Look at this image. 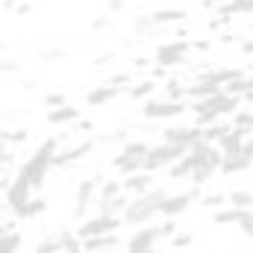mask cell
I'll use <instances>...</instances> for the list:
<instances>
[{"instance_id": "cell-40", "label": "cell", "mask_w": 253, "mask_h": 253, "mask_svg": "<svg viewBox=\"0 0 253 253\" xmlns=\"http://www.w3.org/2000/svg\"><path fill=\"white\" fill-rule=\"evenodd\" d=\"M18 71H21V62H18V59H12V56H0V74H3V77L18 74Z\"/></svg>"}, {"instance_id": "cell-30", "label": "cell", "mask_w": 253, "mask_h": 253, "mask_svg": "<svg viewBox=\"0 0 253 253\" xmlns=\"http://www.w3.org/2000/svg\"><path fill=\"white\" fill-rule=\"evenodd\" d=\"M118 194H124L121 180H103V183L97 186V203H103V200H112V197H118Z\"/></svg>"}, {"instance_id": "cell-6", "label": "cell", "mask_w": 253, "mask_h": 253, "mask_svg": "<svg viewBox=\"0 0 253 253\" xmlns=\"http://www.w3.org/2000/svg\"><path fill=\"white\" fill-rule=\"evenodd\" d=\"M147 141L144 138H126L124 144H121V150H118V156L112 159V168L126 177V174H135V171H141V165H144V153H147Z\"/></svg>"}, {"instance_id": "cell-15", "label": "cell", "mask_w": 253, "mask_h": 253, "mask_svg": "<svg viewBox=\"0 0 253 253\" xmlns=\"http://www.w3.org/2000/svg\"><path fill=\"white\" fill-rule=\"evenodd\" d=\"M91 150H94V138H85V141H80V144H74V147H68V150H56V156H53V168L77 165V162L85 159Z\"/></svg>"}, {"instance_id": "cell-45", "label": "cell", "mask_w": 253, "mask_h": 253, "mask_svg": "<svg viewBox=\"0 0 253 253\" xmlns=\"http://www.w3.org/2000/svg\"><path fill=\"white\" fill-rule=\"evenodd\" d=\"M91 30H94V33H103V30H109V15H97V18L91 21Z\"/></svg>"}, {"instance_id": "cell-18", "label": "cell", "mask_w": 253, "mask_h": 253, "mask_svg": "<svg viewBox=\"0 0 253 253\" xmlns=\"http://www.w3.org/2000/svg\"><path fill=\"white\" fill-rule=\"evenodd\" d=\"M121 186H124V191L132 197V194H144V191H150L153 186H156V180H153L150 171H135V174H126L124 180H121Z\"/></svg>"}, {"instance_id": "cell-55", "label": "cell", "mask_w": 253, "mask_h": 253, "mask_svg": "<svg viewBox=\"0 0 253 253\" xmlns=\"http://www.w3.org/2000/svg\"><path fill=\"white\" fill-rule=\"evenodd\" d=\"M3 153H6V141L0 138V156H3Z\"/></svg>"}, {"instance_id": "cell-50", "label": "cell", "mask_w": 253, "mask_h": 253, "mask_svg": "<svg viewBox=\"0 0 253 253\" xmlns=\"http://www.w3.org/2000/svg\"><path fill=\"white\" fill-rule=\"evenodd\" d=\"M242 53H245V56H253V42H245V44H242Z\"/></svg>"}, {"instance_id": "cell-8", "label": "cell", "mask_w": 253, "mask_h": 253, "mask_svg": "<svg viewBox=\"0 0 253 253\" xmlns=\"http://www.w3.org/2000/svg\"><path fill=\"white\" fill-rule=\"evenodd\" d=\"M189 56H191V44L189 42H183V39H174V42H165V44L156 47L153 62L168 71V68H177V65L189 62Z\"/></svg>"}, {"instance_id": "cell-52", "label": "cell", "mask_w": 253, "mask_h": 253, "mask_svg": "<svg viewBox=\"0 0 253 253\" xmlns=\"http://www.w3.org/2000/svg\"><path fill=\"white\" fill-rule=\"evenodd\" d=\"M15 6H18V0H3V9H12L15 12Z\"/></svg>"}, {"instance_id": "cell-25", "label": "cell", "mask_w": 253, "mask_h": 253, "mask_svg": "<svg viewBox=\"0 0 253 253\" xmlns=\"http://www.w3.org/2000/svg\"><path fill=\"white\" fill-rule=\"evenodd\" d=\"M242 212H245V209L221 206V209H215V212H212V224H218V227H233V224H239V221H242Z\"/></svg>"}, {"instance_id": "cell-9", "label": "cell", "mask_w": 253, "mask_h": 253, "mask_svg": "<svg viewBox=\"0 0 253 253\" xmlns=\"http://www.w3.org/2000/svg\"><path fill=\"white\" fill-rule=\"evenodd\" d=\"M100 183H103L100 174L85 177V180L77 183V189H74V215H77V218H85V215L91 212V206L97 203V186H100Z\"/></svg>"}, {"instance_id": "cell-7", "label": "cell", "mask_w": 253, "mask_h": 253, "mask_svg": "<svg viewBox=\"0 0 253 253\" xmlns=\"http://www.w3.org/2000/svg\"><path fill=\"white\" fill-rule=\"evenodd\" d=\"M200 197H203L200 186H191L189 191H174V194L168 191V194L162 197V203H159V215H162V218H180L183 212H189Z\"/></svg>"}, {"instance_id": "cell-23", "label": "cell", "mask_w": 253, "mask_h": 253, "mask_svg": "<svg viewBox=\"0 0 253 253\" xmlns=\"http://www.w3.org/2000/svg\"><path fill=\"white\" fill-rule=\"evenodd\" d=\"M150 18L156 27H168V24H183L189 18V12L186 9H156V12H150Z\"/></svg>"}, {"instance_id": "cell-49", "label": "cell", "mask_w": 253, "mask_h": 253, "mask_svg": "<svg viewBox=\"0 0 253 253\" xmlns=\"http://www.w3.org/2000/svg\"><path fill=\"white\" fill-rule=\"evenodd\" d=\"M245 153H248V156L253 159V132L248 135V141H245Z\"/></svg>"}, {"instance_id": "cell-34", "label": "cell", "mask_w": 253, "mask_h": 253, "mask_svg": "<svg viewBox=\"0 0 253 253\" xmlns=\"http://www.w3.org/2000/svg\"><path fill=\"white\" fill-rule=\"evenodd\" d=\"M33 253H65V251H62V245H59L56 236H44V239L36 245V251Z\"/></svg>"}, {"instance_id": "cell-29", "label": "cell", "mask_w": 253, "mask_h": 253, "mask_svg": "<svg viewBox=\"0 0 253 253\" xmlns=\"http://www.w3.org/2000/svg\"><path fill=\"white\" fill-rule=\"evenodd\" d=\"M21 245H24V236L21 233H15V230L0 233V253H18Z\"/></svg>"}, {"instance_id": "cell-56", "label": "cell", "mask_w": 253, "mask_h": 253, "mask_svg": "<svg viewBox=\"0 0 253 253\" xmlns=\"http://www.w3.org/2000/svg\"><path fill=\"white\" fill-rule=\"evenodd\" d=\"M0 21H3V12H0Z\"/></svg>"}, {"instance_id": "cell-35", "label": "cell", "mask_w": 253, "mask_h": 253, "mask_svg": "<svg viewBox=\"0 0 253 253\" xmlns=\"http://www.w3.org/2000/svg\"><path fill=\"white\" fill-rule=\"evenodd\" d=\"M165 100H186V85L180 80H168L165 85Z\"/></svg>"}, {"instance_id": "cell-32", "label": "cell", "mask_w": 253, "mask_h": 253, "mask_svg": "<svg viewBox=\"0 0 253 253\" xmlns=\"http://www.w3.org/2000/svg\"><path fill=\"white\" fill-rule=\"evenodd\" d=\"M230 126H233V124H230V121H224V118H218V121L206 124V126H203V141H218Z\"/></svg>"}, {"instance_id": "cell-46", "label": "cell", "mask_w": 253, "mask_h": 253, "mask_svg": "<svg viewBox=\"0 0 253 253\" xmlns=\"http://www.w3.org/2000/svg\"><path fill=\"white\" fill-rule=\"evenodd\" d=\"M126 0H106V9L112 12V15H118V12H124Z\"/></svg>"}, {"instance_id": "cell-36", "label": "cell", "mask_w": 253, "mask_h": 253, "mask_svg": "<svg viewBox=\"0 0 253 253\" xmlns=\"http://www.w3.org/2000/svg\"><path fill=\"white\" fill-rule=\"evenodd\" d=\"M230 124L239 126V129L253 132V112H251V109H245V112H233V121H230Z\"/></svg>"}, {"instance_id": "cell-48", "label": "cell", "mask_w": 253, "mask_h": 253, "mask_svg": "<svg viewBox=\"0 0 253 253\" xmlns=\"http://www.w3.org/2000/svg\"><path fill=\"white\" fill-rule=\"evenodd\" d=\"M135 42H138V36H124L121 39V47H135Z\"/></svg>"}, {"instance_id": "cell-33", "label": "cell", "mask_w": 253, "mask_h": 253, "mask_svg": "<svg viewBox=\"0 0 253 253\" xmlns=\"http://www.w3.org/2000/svg\"><path fill=\"white\" fill-rule=\"evenodd\" d=\"M65 56H68V47H62V44H53V47H42L39 50V62H62Z\"/></svg>"}, {"instance_id": "cell-22", "label": "cell", "mask_w": 253, "mask_h": 253, "mask_svg": "<svg viewBox=\"0 0 253 253\" xmlns=\"http://www.w3.org/2000/svg\"><path fill=\"white\" fill-rule=\"evenodd\" d=\"M153 91H156V80H150V77H144V80H138V83H129L124 88V94L129 100H147Z\"/></svg>"}, {"instance_id": "cell-13", "label": "cell", "mask_w": 253, "mask_h": 253, "mask_svg": "<svg viewBox=\"0 0 253 253\" xmlns=\"http://www.w3.org/2000/svg\"><path fill=\"white\" fill-rule=\"evenodd\" d=\"M33 197V186L27 183V177L24 174H18L15 171V177L9 180V186H6V206L12 209V215H18L21 212V206L27 203Z\"/></svg>"}, {"instance_id": "cell-14", "label": "cell", "mask_w": 253, "mask_h": 253, "mask_svg": "<svg viewBox=\"0 0 253 253\" xmlns=\"http://www.w3.org/2000/svg\"><path fill=\"white\" fill-rule=\"evenodd\" d=\"M162 141H174V144L191 147V144L203 141V126H197V124H189V126H165V129H162Z\"/></svg>"}, {"instance_id": "cell-24", "label": "cell", "mask_w": 253, "mask_h": 253, "mask_svg": "<svg viewBox=\"0 0 253 253\" xmlns=\"http://www.w3.org/2000/svg\"><path fill=\"white\" fill-rule=\"evenodd\" d=\"M218 15H224V18L253 15V0H224V3H218Z\"/></svg>"}, {"instance_id": "cell-47", "label": "cell", "mask_w": 253, "mask_h": 253, "mask_svg": "<svg viewBox=\"0 0 253 253\" xmlns=\"http://www.w3.org/2000/svg\"><path fill=\"white\" fill-rule=\"evenodd\" d=\"M30 12H33L30 3H18V6H15V15H30Z\"/></svg>"}, {"instance_id": "cell-11", "label": "cell", "mask_w": 253, "mask_h": 253, "mask_svg": "<svg viewBox=\"0 0 253 253\" xmlns=\"http://www.w3.org/2000/svg\"><path fill=\"white\" fill-rule=\"evenodd\" d=\"M121 227V215H103L94 212L91 218H83V224L77 227L80 239H91V236H106V233H118Z\"/></svg>"}, {"instance_id": "cell-38", "label": "cell", "mask_w": 253, "mask_h": 253, "mask_svg": "<svg viewBox=\"0 0 253 253\" xmlns=\"http://www.w3.org/2000/svg\"><path fill=\"white\" fill-rule=\"evenodd\" d=\"M239 230H242V233H245V236H248V239L253 242V209H245V212H242Z\"/></svg>"}, {"instance_id": "cell-57", "label": "cell", "mask_w": 253, "mask_h": 253, "mask_svg": "<svg viewBox=\"0 0 253 253\" xmlns=\"http://www.w3.org/2000/svg\"><path fill=\"white\" fill-rule=\"evenodd\" d=\"M153 253H159V251H153Z\"/></svg>"}, {"instance_id": "cell-16", "label": "cell", "mask_w": 253, "mask_h": 253, "mask_svg": "<svg viewBox=\"0 0 253 253\" xmlns=\"http://www.w3.org/2000/svg\"><path fill=\"white\" fill-rule=\"evenodd\" d=\"M118 248H121V236H118V233L83 239V253H115Z\"/></svg>"}, {"instance_id": "cell-31", "label": "cell", "mask_w": 253, "mask_h": 253, "mask_svg": "<svg viewBox=\"0 0 253 253\" xmlns=\"http://www.w3.org/2000/svg\"><path fill=\"white\" fill-rule=\"evenodd\" d=\"M56 239H59V245H62V251H65V253H83V239H80L77 233H71V230H62Z\"/></svg>"}, {"instance_id": "cell-19", "label": "cell", "mask_w": 253, "mask_h": 253, "mask_svg": "<svg viewBox=\"0 0 253 253\" xmlns=\"http://www.w3.org/2000/svg\"><path fill=\"white\" fill-rule=\"evenodd\" d=\"M124 91L121 88H115V85H109V83H103V85H94L91 91H85V103L88 106H109L112 100H118Z\"/></svg>"}, {"instance_id": "cell-53", "label": "cell", "mask_w": 253, "mask_h": 253, "mask_svg": "<svg viewBox=\"0 0 253 253\" xmlns=\"http://www.w3.org/2000/svg\"><path fill=\"white\" fill-rule=\"evenodd\" d=\"M106 62H112V53H103V56L97 59V65H106Z\"/></svg>"}, {"instance_id": "cell-41", "label": "cell", "mask_w": 253, "mask_h": 253, "mask_svg": "<svg viewBox=\"0 0 253 253\" xmlns=\"http://www.w3.org/2000/svg\"><path fill=\"white\" fill-rule=\"evenodd\" d=\"M191 242H194V236H191V233H180V230H177V233L171 236V245H174L177 251H183V248H191Z\"/></svg>"}, {"instance_id": "cell-17", "label": "cell", "mask_w": 253, "mask_h": 253, "mask_svg": "<svg viewBox=\"0 0 253 253\" xmlns=\"http://www.w3.org/2000/svg\"><path fill=\"white\" fill-rule=\"evenodd\" d=\"M248 129H239V126H230L218 141H215V147L221 150V153H239V150H245V141H248Z\"/></svg>"}, {"instance_id": "cell-4", "label": "cell", "mask_w": 253, "mask_h": 253, "mask_svg": "<svg viewBox=\"0 0 253 253\" xmlns=\"http://www.w3.org/2000/svg\"><path fill=\"white\" fill-rule=\"evenodd\" d=\"M56 150H59V138H47V141H42V144L33 150V156L18 168V174H24L27 183H30L33 189H42L44 180H47V174H50V168H53V156H56Z\"/></svg>"}, {"instance_id": "cell-42", "label": "cell", "mask_w": 253, "mask_h": 253, "mask_svg": "<svg viewBox=\"0 0 253 253\" xmlns=\"http://www.w3.org/2000/svg\"><path fill=\"white\" fill-rule=\"evenodd\" d=\"M62 103H68V97H65L62 91H47V94H44V106H47V109H56V106H62Z\"/></svg>"}, {"instance_id": "cell-2", "label": "cell", "mask_w": 253, "mask_h": 253, "mask_svg": "<svg viewBox=\"0 0 253 253\" xmlns=\"http://www.w3.org/2000/svg\"><path fill=\"white\" fill-rule=\"evenodd\" d=\"M168 191L162 189V186H153L150 191H144V194H132L129 200H126L124 212H121V224L126 227H144V224H153V218L159 215V203H162V197H165Z\"/></svg>"}, {"instance_id": "cell-27", "label": "cell", "mask_w": 253, "mask_h": 253, "mask_svg": "<svg viewBox=\"0 0 253 253\" xmlns=\"http://www.w3.org/2000/svg\"><path fill=\"white\" fill-rule=\"evenodd\" d=\"M44 209H47V200H44V197H30V200L21 206V212H18L15 218H24V221H27V218H39Z\"/></svg>"}, {"instance_id": "cell-10", "label": "cell", "mask_w": 253, "mask_h": 253, "mask_svg": "<svg viewBox=\"0 0 253 253\" xmlns=\"http://www.w3.org/2000/svg\"><path fill=\"white\" fill-rule=\"evenodd\" d=\"M186 100H165V97H159V100H147L144 106H141V118L144 121H171V118H177V115H183L186 112Z\"/></svg>"}, {"instance_id": "cell-21", "label": "cell", "mask_w": 253, "mask_h": 253, "mask_svg": "<svg viewBox=\"0 0 253 253\" xmlns=\"http://www.w3.org/2000/svg\"><path fill=\"white\" fill-rule=\"evenodd\" d=\"M77 118H80V109H77L74 103H62V106H56V109H47V124H53V126L74 124Z\"/></svg>"}, {"instance_id": "cell-12", "label": "cell", "mask_w": 253, "mask_h": 253, "mask_svg": "<svg viewBox=\"0 0 253 253\" xmlns=\"http://www.w3.org/2000/svg\"><path fill=\"white\" fill-rule=\"evenodd\" d=\"M159 227L156 224H144V227H135V233L126 239L124 251L126 253H153L159 245Z\"/></svg>"}, {"instance_id": "cell-58", "label": "cell", "mask_w": 253, "mask_h": 253, "mask_svg": "<svg viewBox=\"0 0 253 253\" xmlns=\"http://www.w3.org/2000/svg\"><path fill=\"white\" fill-rule=\"evenodd\" d=\"M0 118H3V115H0Z\"/></svg>"}, {"instance_id": "cell-43", "label": "cell", "mask_w": 253, "mask_h": 253, "mask_svg": "<svg viewBox=\"0 0 253 253\" xmlns=\"http://www.w3.org/2000/svg\"><path fill=\"white\" fill-rule=\"evenodd\" d=\"M203 206L206 209H221V206H227V194H206Z\"/></svg>"}, {"instance_id": "cell-26", "label": "cell", "mask_w": 253, "mask_h": 253, "mask_svg": "<svg viewBox=\"0 0 253 253\" xmlns=\"http://www.w3.org/2000/svg\"><path fill=\"white\" fill-rule=\"evenodd\" d=\"M159 27L153 24V18L150 15H135L132 18V36H138V39H147V36H153Z\"/></svg>"}, {"instance_id": "cell-20", "label": "cell", "mask_w": 253, "mask_h": 253, "mask_svg": "<svg viewBox=\"0 0 253 253\" xmlns=\"http://www.w3.org/2000/svg\"><path fill=\"white\" fill-rule=\"evenodd\" d=\"M253 165V159L239 150V153H221V165H218V174H239V171H248Z\"/></svg>"}, {"instance_id": "cell-51", "label": "cell", "mask_w": 253, "mask_h": 253, "mask_svg": "<svg viewBox=\"0 0 253 253\" xmlns=\"http://www.w3.org/2000/svg\"><path fill=\"white\" fill-rule=\"evenodd\" d=\"M21 85H24L27 91H33V88H36V80H21Z\"/></svg>"}, {"instance_id": "cell-5", "label": "cell", "mask_w": 253, "mask_h": 253, "mask_svg": "<svg viewBox=\"0 0 253 253\" xmlns=\"http://www.w3.org/2000/svg\"><path fill=\"white\" fill-rule=\"evenodd\" d=\"M189 147H183V144H174V141H159V144H150L147 147V153H144V165H141V171H150V174H156V171H165V168H171L183 153H186Z\"/></svg>"}, {"instance_id": "cell-1", "label": "cell", "mask_w": 253, "mask_h": 253, "mask_svg": "<svg viewBox=\"0 0 253 253\" xmlns=\"http://www.w3.org/2000/svg\"><path fill=\"white\" fill-rule=\"evenodd\" d=\"M221 165V150L212 141H197L168 168L171 180H189L191 186H203L218 174Z\"/></svg>"}, {"instance_id": "cell-39", "label": "cell", "mask_w": 253, "mask_h": 253, "mask_svg": "<svg viewBox=\"0 0 253 253\" xmlns=\"http://www.w3.org/2000/svg\"><path fill=\"white\" fill-rule=\"evenodd\" d=\"M156 227H159V239H171V236L180 230V227H177V218H165V221L156 224Z\"/></svg>"}, {"instance_id": "cell-44", "label": "cell", "mask_w": 253, "mask_h": 253, "mask_svg": "<svg viewBox=\"0 0 253 253\" xmlns=\"http://www.w3.org/2000/svg\"><path fill=\"white\" fill-rule=\"evenodd\" d=\"M106 83H109V85H115V88H121V91H124L126 85H129V83H132V77H129V74H124V71H121V74H112V77H109V80H106Z\"/></svg>"}, {"instance_id": "cell-3", "label": "cell", "mask_w": 253, "mask_h": 253, "mask_svg": "<svg viewBox=\"0 0 253 253\" xmlns=\"http://www.w3.org/2000/svg\"><path fill=\"white\" fill-rule=\"evenodd\" d=\"M239 100H242V97L227 94L224 88L215 91V94H209V97H203V100H194V103H191L194 124L206 126V124H212V121H218V118H230L233 112H239Z\"/></svg>"}, {"instance_id": "cell-54", "label": "cell", "mask_w": 253, "mask_h": 253, "mask_svg": "<svg viewBox=\"0 0 253 253\" xmlns=\"http://www.w3.org/2000/svg\"><path fill=\"white\" fill-rule=\"evenodd\" d=\"M6 50H9V44H6V42H0V53H6Z\"/></svg>"}, {"instance_id": "cell-37", "label": "cell", "mask_w": 253, "mask_h": 253, "mask_svg": "<svg viewBox=\"0 0 253 253\" xmlns=\"http://www.w3.org/2000/svg\"><path fill=\"white\" fill-rule=\"evenodd\" d=\"M0 138H3L6 144H24V141L30 138V129H12V132H9V129H3V132H0Z\"/></svg>"}, {"instance_id": "cell-28", "label": "cell", "mask_w": 253, "mask_h": 253, "mask_svg": "<svg viewBox=\"0 0 253 253\" xmlns=\"http://www.w3.org/2000/svg\"><path fill=\"white\" fill-rule=\"evenodd\" d=\"M227 206H236V209H253V191L251 189H236L227 194Z\"/></svg>"}]
</instances>
